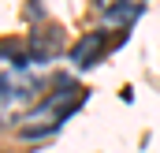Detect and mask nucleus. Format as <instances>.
<instances>
[{
	"instance_id": "nucleus-4",
	"label": "nucleus",
	"mask_w": 160,
	"mask_h": 153,
	"mask_svg": "<svg viewBox=\"0 0 160 153\" xmlns=\"http://www.w3.org/2000/svg\"><path fill=\"white\" fill-rule=\"evenodd\" d=\"M101 4H116V0H101Z\"/></svg>"
},
{
	"instance_id": "nucleus-2",
	"label": "nucleus",
	"mask_w": 160,
	"mask_h": 153,
	"mask_svg": "<svg viewBox=\"0 0 160 153\" xmlns=\"http://www.w3.org/2000/svg\"><path fill=\"white\" fill-rule=\"evenodd\" d=\"M142 8H145V0H116V4H108V26H130L138 15H142Z\"/></svg>"
},
{
	"instance_id": "nucleus-1",
	"label": "nucleus",
	"mask_w": 160,
	"mask_h": 153,
	"mask_svg": "<svg viewBox=\"0 0 160 153\" xmlns=\"http://www.w3.org/2000/svg\"><path fill=\"white\" fill-rule=\"evenodd\" d=\"M71 108H75V86H71V82H60V90H56L52 97H45L38 108L22 119V127H19L22 138H26V142H38L41 135H52V131L71 116Z\"/></svg>"
},
{
	"instance_id": "nucleus-3",
	"label": "nucleus",
	"mask_w": 160,
	"mask_h": 153,
	"mask_svg": "<svg viewBox=\"0 0 160 153\" xmlns=\"http://www.w3.org/2000/svg\"><path fill=\"white\" fill-rule=\"evenodd\" d=\"M101 45H104V34H89V38H82L78 45H75V52H71L75 67H89V64L101 56Z\"/></svg>"
}]
</instances>
